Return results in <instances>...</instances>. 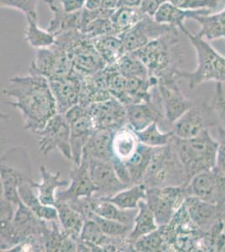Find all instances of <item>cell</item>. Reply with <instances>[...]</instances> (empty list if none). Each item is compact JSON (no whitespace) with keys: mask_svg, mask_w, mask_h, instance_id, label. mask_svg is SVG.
<instances>
[{"mask_svg":"<svg viewBox=\"0 0 225 252\" xmlns=\"http://www.w3.org/2000/svg\"><path fill=\"white\" fill-rule=\"evenodd\" d=\"M3 93L14 99L9 104L20 112L24 119V129L34 135L58 114L57 101L48 78L42 75L29 72L27 76L9 78Z\"/></svg>","mask_w":225,"mask_h":252,"instance_id":"obj_1","label":"cell"},{"mask_svg":"<svg viewBox=\"0 0 225 252\" xmlns=\"http://www.w3.org/2000/svg\"><path fill=\"white\" fill-rule=\"evenodd\" d=\"M133 53L146 65L150 76L157 78L158 82L167 79L179 80L184 58L180 46L178 30L152 40Z\"/></svg>","mask_w":225,"mask_h":252,"instance_id":"obj_2","label":"cell"},{"mask_svg":"<svg viewBox=\"0 0 225 252\" xmlns=\"http://www.w3.org/2000/svg\"><path fill=\"white\" fill-rule=\"evenodd\" d=\"M171 144L185 170L188 181L195 175L210 171L216 166L219 143L208 129L190 139H181L174 135Z\"/></svg>","mask_w":225,"mask_h":252,"instance_id":"obj_3","label":"cell"},{"mask_svg":"<svg viewBox=\"0 0 225 252\" xmlns=\"http://www.w3.org/2000/svg\"><path fill=\"white\" fill-rule=\"evenodd\" d=\"M183 34L190 40L197 55V68L193 72L181 71L179 78L188 82V88L193 89L207 82L225 83V57L209 44L208 40L192 33L188 29Z\"/></svg>","mask_w":225,"mask_h":252,"instance_id":"obj_4","label":"cell"},{"mask_svg":"<svg viewBox=\"0 0 225 252\" xmlns=\"http://www.w3.org/2000/svg\"><path fill=\"white\" fill-rule=\"evenodd\" d=\"M188 183L185 170L171 142L153 148L142 184L146 188H164L188 185Z\"/></svg>","mask_w":225,"mask_h":252,"instance_id":"obj_5","label":"cell"},{"mask_svg":"<svg viewBox=\"0 0 225 252\" xmlns=\"http://www.w3.org/2000/svg\"><path fill=\"white\" fill-rule=\"evenodd\" d=\"M32 160L23 146H14L1 156V198L19 205V187L32 178Z\"/></svg>","mask_w":225,"mask_h":252,"instance_id":"obj_6","label":"cell"},{"mask_svg":"<svg viewBox=\"0 0 225 252\" xmlns=\"http://www.w3.org/2000/svg\"><path fill=\"white\" fill-rule=\"evenodd\" d=\"M57 41L66 47L73 69L80 74H94L107 66L95 48L92 39L78 31L58 34Z\"/></svg>","mask_w":225,"mask_h":252,"instance_id":"obj_7","label":"cell"},{"mask_svg":"<svg viewBox=\"0 0 225 252\" xmlns=\"http://www.w3.org/2000/svg\"><path fill=\"white\" fill-rule=\"evenodd\" d=\"M46 222L38 218L32 209L20 202L13 220L1 222V252H9L33 235H42Z\"/></svg>","mask_w":225,"mask_h":252,"instance_id":"obj_8","label":"cell"},{"mask_svg":"<svg viewBox=\"0 0 225 252\" xmlns=\"http://www.w3.org/2000/svg\"><path fill=\"white\" fill-rule=\"evenodd\" d=\"M187 185L164 188H146L148 206L155 215L158 226L170 223L188 197Z\"/></svg>","mask_w":225,"mask_h":252,"instance_id":"obj_9","label":"cell"},{"mask_svg":"<svg viewBox=\"0 0 225 252\" xmlns=\"http://www.w3.org/2000/svg\"><path fill=\"white\" fill-rule=\"evenodd\" d=\"M219 126L216 114L211 102L203 100L194 103L191 109L172 125L174 135L181 139H190L213 126Z\"/></svg>","mask_w":225,"mask_h":252,"instance_id":"obj_10","label":"cell"},{"mask_svg":"<svg viewBox=\"0 0 225 252\" xmlns=\"http://www.w3.org/2000/svg\"><path fill=\"white\" fill-rule=\"evenodd\" d=\"M72 70L73 66L66 47L56 40V43L51 47L36 50L35 58L29 72L52 79L68 75Z\"/></svg>","mask_w":225,"mask_h":252,"instance_id":"obj_11","label":"cell"},{"mask_svg":"<svg viewBox=\"0 0 225 252\" xmlns=\"http://www.w3.org/2000/svg\"><path fill=\"white\" fill-rule=\"evenodd\" d=\"M39 137L40 152L44 157L58 151L66 160H71L70 125L64 115L57 114L36 134Z\"/></svg>","mask_w":225,"mask_h":252,"instance_id":"obj_12","label":"cell"},{"mask_svg":"<svg viewBox=\"0 0 225 252\" xmlns=\"http://www.w3.org/2000/svg\"><path fill=\"white\" fill-rule=\"evenodd\" d=\"M176 28L160 24L154 17L145 15L131 29L120 34L126 53L134 52L146 46L152 40L168 34Z\"/></svg>","mask_w":225,"mask_h":252,"instance_id":"obj_13","label":"cell"},{"mask_svg":"<svg viewBox=\"0 0 225 252\" xmlns=\"http://www.w3.org/2000/svg\"><path fill=\"white\" fill-rule=\"evenodd\" d=\"M157 89L162 103L165 120L171 126L195 103L182 92L178 85V79L159 81Z\"/></svg>","mask_w":225,"mask_h":252,"instance_id":"obj_14","label":"cell"},{"mask_svg":"<svg viewBox=\"0 0 225 252\" xmlns=\"http://www.w3.org/2000/svg\"><path fill=\"white\" fill-rule=\"evenodd\" d=\"M88 111L96 129L115 131L128 125L126 105L114 97L93 103L88 107Z\"/></svg>","mask_w":225,"mask_h":252,"instance_id":"obj_15","label":"cell"},{"mask_svg":"<svg viewBox=\"0 0 225 252\" xmlns=\"http://www.w3.org/2000/svg\"><path fill=\"white\" fill-rule=\"evenodd\" d=\"M86 160L89 163L92 180L97 188V192L94 195V197L110 198L124 189L130 187L120 180L110 160L99 159Z\"/></svg>","mask_w":225,"mask_h":252,"instance_id":"obj_16","label":"cell"},{"mask_svg":"<svg viewBox=\"0 0 225 252\" xmlns=\"http://www.w3.org/2000/svg\"><path fill=\"white\" fill-rule=\"evenodd\" d=\"M68 188L57 192V201L72 203L84 198H91L97 192V188L92 180L88 161L82 160L78 166L72 165L70 172Z\"/></svg>","mask_w":225,"mask_h":252,"instance_id":"obj_17","label":"cell"},{"mask_svg":"<svg viewBox=\"0 0 225 252\" xmlns=\"http://www.w3.org/2000/svg\"><path fill=\"white\" fill-rule=\"evenodd\" d=\"M82 78L83 75L73 69L68 75L48 79L57 101L58 114L64 115L71 107L79 103Z\"/></svg>","mask_w":225,"mask_h":252,"instance_id":"obj_18","label":"cell"},{"mask_svg":"<svg viewBox=\"0 0 225 252\" xmlns=\"http://www.w3.org/2000/svg\"><path fill=\"white\" fill-rule=\"evenodd\" d=\"M127 122L135 131L146 129L155 122L161 123L165 120L162 103L160 97L157 87L151 101L126 105Z\"/></svg>","mask_w":225,"mask_h":252,"instance_id":"obj_19","label":"cell"},{"mask_svg":"<svg viewBox=\"0 0 225 252\" xmlns=\"http://www.w3.org/2000/svg\"><path fill=\"white\" fill-rule=\"evenodd\" d=\"M192 220L203 232L220 220H225V206L189 196L184 203Z\"/></svg>","mask_w":225,"mask_h":252,"instance_id":"obj_20","label":"cell"},{"mask_svg":"<svg viewBox=\"0 0 225 252\" xmlns=\"http://www.w3.org/2000/svg\"><path fill=\"white\" fill-rule=\"evenodd\" d=\"M72 165L78 166L82 162L83 150L94 131L96 130L89 111L87 114L69 124Z\"/></svg>","mask_w":225,"mask_h":252,"instance_id":"obj_21","label":"cell"},{"mask_svg":"<svg viewBox=\"0 0 225 252\" xmlns=\"http://www.w3.org/2000/svg\"><path fill=\"white\" fill-rule=\"evenodd\" d=\"M103 70L94 74L83 75L79 102L81 105L88 108L93 103L103 102L112 97Z\"/></svg>","mask_w":225,"mask_h":252,"instance_id":"obj_22","label":"cell"},{"mask_svg":"<svg viewBox=\"0 0 225 252\" xmlns=\"http://www.w3.org/2000/svg\"><path fill=\"white\" fill-rule=\"evenodd\" d=\"M40 183L32 179L31 184L37 191L38 198L43 204L56 206L57 189L68 187L70 180L61 179L60 172L53 173L45 166H40Z\"/></svg>","mask_w":225,"mask_h":252,"instance_id":"obj_23","label":"cell"},{"mask_svg":"<svg viewBox=\"0 0 225 252\" xmlns=\"http://www.w3.org/2000/svg\"><path fill=\"white\" fill-rule=\"evenodd\" d=\"M212 10L209 9H200V10H186L180 9L170 2H166L160 7L155 14L154 19L157 22L165 26H171L173 28L180 30L181 32H185L187 28L184 22L187 19H193L200 15H210Z\"/></svg>","mask_w":225,"mask_h":252,"instance_id":"obj_24","label":"cell"},{"mask_svg":"<svg viewBox=\"0 0 225 252\" xmlns=\"http://www.w3.org/2000/svg\"><path fill=\"white\" fill-rule=\"evenodd\" d=\"M140 144L136 132L129 125L114 132L111 143V161L119 160L126 163L134 155Z\"/></svg>","mask_w":225,"mask_h":252,"instance_id":"obj_25","label":"cell"},{"mask_svg":"<svg viewBox=\"0 0 225 252\" xmlns=\"http://www.w3.org/2000/svg\"><path fill=\"white\" fill-rule=\"evenodd\" d=\"M58 221H47L43 229L42 240L45 252H77V242L70 237Z\"/></svg>","mask_w":225,"mask_h":252,"instance_id":"obj_26","label":"cell"},{"mask_svg":"<svg viewBox=\"0 0 225 252\" xmlns=\"http://www.w3.org/2000/svg\"><path fill=\"white\" fill-rule=\"evenodd\" d=\"M89 204L92 211L98 216L126 223L133 229L138 209H120L116 204L105 198H97L94 196L89 198Z\"/></svg>","mask_w":225,"mask_h":252,"instance_id":"obj_27","label":"cell"},{"mask_svg":"<svg viewBox=\"0 0 225 252\" xmlns=\"http://www.w3.org/2000/svg\"><path fill=\"white\" fill-rule=\"evenodd\" d=\"M114 132L111 129H96L83 150L82 160L99 159L111 161Z\"/></svg>","mask_w":225,"mask_h":252,"instance_id":"obj_28","label":"cell"},{"mask_svg":"<svg viewBox=\"0 0 225 252\" xmlns=\"http://www.w3.org/2000/svg\"><path fill=\"white\" fill-rule=\"evenodd\" d=\"M31 180L24 183L19 187V194L21 201L26 206L32 209V212L38 218L46 221L59 220L56 206L45 205L40 202L37 193L35 192L36 190L31 184Z\"/></svg>","mask_w":225,"mask_h":252,"instance_id":"obj_29","label":"cell"},{"mask_svg":"<svg viewBox=\"0 0 225 252\" xmlns=\"http://www.w3.org/2000/svg\"><path fill=\"white\" fill-rule=\"evenodd\" d=\"M56 208L63 230L77 242L85 223V217L67 202L57 201Z\"/></svg>","mask_w":225,"mask_h":252,"instance_id":"obj_30","label":"cell"},{"mask_svg":"<svg viewBox=\"0 0 225 252\" xmlns=\"http://www.w3.org/2000/svg\"><path fill=\"white\" fill-rule=\"evenodd\" d=\"M188 197L193 196L202 200L215 203L216 175L214 169L200 172L195 175L186 186Z\"/></svg>","mask_w":225,"mask_h":252,"instance_id":"obj_31","label":"cell"},{"mask_svg":"<svg viewBox=\"0 0 225 252\" xmlns=\"http://www.w3.org/2000/svg\"><path fill=\"white\" fill-rule=\"evenodd\" d=\"M92 40L106 66L115 65L126 53L122 40L118 35L108 34L94 38Z\"/></svg>","mask_w":225,"mask_h":252,"instance_id":"obj_32","label":"cell"},{"mask_svg":"<svg viewBox=\"0 0 225 252\" xmlns=\"http://www.w3.org/2000/svg\"><path fill=\"white\" fill-rule=\"evenodd\" d=\"M200 25V31L197 35L207 40L217 39L225 40V6L221 11L214 15H200L193 19Z\"/></svg>","mask_w":225,"mask_h":252,"instance_id":"obj_33","label":"cell"},{"mask_svg":"<svg viewBox=\"0 0 225 252\" xmlns=\"http://www.w3.org/2000/svg\"><path fill=\"white\" fill-rule=\"evenodd\" d=\"M158 227L154 214L146 199H142L138 204V212L134 218V227L129 235V240L134 243L140 237L156 230Z\"/></svg>","mask_w":225,"mask_h":252,"instance_id":"obj_34","label":"cell"},{"mask_svg":"<svg viewBox=\"0 0 225 252\" xmlns=\"http://www.w3.org/2000/svg\"><path fill=\"white\" fill-rule=\"evenodd\" d=\"M153 147L139 144L134 155L126 161V166L131 178L132 184H141L151 161Z\"/></svg>","mask_w":225,"mask_h":252,"instance_id":"obj_35","label":"cell"},{"mask_svg":"<svg viewBox=\"0 0 225 252\" xmlns=\"http://www.w3.org/2000/svg\"><path fill=\"white\" fill-rule=\"evenodd\" d=\"M26 18V30L25 40L29 46L34 49L48 48L56 43L57 36L48 30H44L38 23V17Z\"/></svg>","mask_w":225,"mask_h":252,"instance_id":"obj_36","label":"cell"},{"mask_svg":"<svg viewBox=\"0 0 225 252\" xmlns=\"http://www.w3.org/2000/svg\"><path fill=\"white\" fill-rule=\"evenodd\" d=\"M134 252H171L165 225L159 226L154 231L138 239L134 242Z\"/></svg>","mask_w":225,"mask_h":252,"instance_id":"obj_37","label":"cell"},{"mask_svg":"<svg viewBox=\"0 0 225 252\" xmlns=\"http://www.w3.org/2000/svg\"><path fill=\"white\" fill-rule=\"evenodd\" d=\"M145 15L140 7L117 8L110 17L115 34L120 36V34L131 29Z\"/></svg>","mask_w":225,"mask_h":252,"instance_id":"obj_38","label":"cell"},{"mask_svg":"<svg viewBox=\"0 0 225 252\" xmlns=\"http://www.w3.org/2000/svg\"><path fill=\"white\" fill-rule=\"evenodd\" d=\"M146 198V187L144 184H134L105 199L116 204L122 209H137L140 200Z\"/></svg>","mask_w":225,"mask_h":252,"instance_id":"obj_39","label":"cell"},{"mask_svg":"<svg viewBox=\"0 0 225 252\" xmlns=\"http://www.w3.org/2000/svg\"><path fill=\"white\" fill-rule=\"evenodd\" d=\"M199 248L200 252L225 251V220H220L208 231L203 232Z\"/></svg>","mask_w":225,"mask_h":252,"instance_id":"obj_40","label":"cell"},{"mask_svg":"<svg viewBox=\"0 0 225 252\" xmlns=\"http://www.w3.org/2000/svg\"><path fill=\"white\" fill-rule=\"evenodd\" d=\"M115 66L118 70L127 78H151L148 69L142 61L133 52H127L120 58Z\"/></svg>","mask_w":225,"mask_h":252,"instance_id":"obj_41","label":"cell"},{"mask_svg":"<svg viewBox=\"0 0 225 252\" xmlns=\"http://www.w3.org/2000/svg\"><path fill=\"white\" fill-rule=\"evenodd\" d=\"M103 71L105 73L108 91L112 97L117 98L118 100L125 105L127 96L128 78L118 70L117 66L115 65L107 66Z\"/></svg>","mask_w":225,"mask_h":252,"instance_id":"obj_42","label":"cell"},{"mask_svg":"<svg viewBox=\"0 0 225 252\" xmlns=\"http://www.w3.org/2000/svg\"><path fill=\"white\" fill-rule=\"evenodd\" d=\"M136 132V135L140 143L150 147H161L171 143L174 136V131L171 129L168 132L161 131L159 123L155 122L146 127V129Z\"/></svg>","mask_w":225,"mask_h":252,"instance_id":"obj_43","label":"cell"},{"mask_svg":"<svg viewBox=\"0 0 225 252\" xmlns=\"http://www.w3.org/2000/svg\"><path fill=\"white\" fill-rule=\"evenodd\" d=\"M82 34H85L86 36L90 39L108 34L116 35L110 18H98L93 20L91 23H89L85 29L83 30Z\"/></svg>","mask_w":225,"mask_h":252,"instance_id":"obj_44","label":"cell"},{"mask_svg":"<svg viewBox=\"0 0 225 252\" xmlns=\"http://www.w3.org/2000/svg\"><path fill=\"white\" fill-rule=\"evenodd\" d=\"M2 8H9L21 12L26 17H38L39 0H0Z\"/></svg>","mask_w":225,"mask_h":252,"instance_id":"obj_45","label":"cell"},{"mask_svg":"<svg viewBox=\"0 0 225 252\" xmlns=\"http://www.w3.org/2000/svg\"><path fill=\"white\" fill-rule=\"evenodd\" d=\"M224 0H169L170 3L180 9L186 10L209 9L214 10L221 4Z\"/></svg>","mask_w":225,"mask_h":252,"instance_id":"obj_46","label":"cell"},{"mask_svg":"<svg viewBox=\"0 0 225 252\" xmlns=\"http://www.w3.org/2000/svg\"><path fill=\"white\" fill-rule=\"evenodd\" d=\"M211 103L216 114L219 126H222L225 129V94L223 83H216Z\"/></svg>","mask_w":225,"mask_h":252,"instance_id":"obj_47","label":"cell"},{"mask_svg":"<svg viewBox=\"0 0 225 252\" xmlns=\"http://www.w3.org/2000/svg\"><path fill=\"white\" fill-rule=\"evenodd\" d=\"M218 128V153H217V162L215 168L220 172L225 173V129L221 126H217Z\"/></svg>","mask_w":225,"mask_h":252,"instance_id":"obj_48","label":"cell"},{"mask_svg":"<svg viewBox=\"0 0 225 252\" xmlns=\"http://www.w3.org/2000/svg\"><path fill=\"white\" fill-rule=\"evenodd\" d=\"M216 175V190H215V203L225 206V173L214 168Z\"/></svg>","mask_w":225,"mask_h":252,"instance_id":"obj_49","label":"cell"},{"mask_svg":"<svg viewBox=\"0 0 225 252\" xmlns=\"http://www.w3.org/2000/svg\"><path fill=\"white\" fill-rule=\"evenodd\" d=\"M166 2H169V0H142L140 8L145 15L154 17L160 7Z\"/></svg>","mask_w":225,"mask_h":252,"instance_id":"obj_50","label":"cell"},{"mask_svg":"<svg viewBox=\"0 0 225 252\" xmlns=\"http://www.w3.org/2000/svg\"><path fill=\"white\" fill-rule=\"evenodd\" d=\"M86 0H63L62 6L66 13H77L85 9Z\"/></svg>","mask_w":225,"mask_h":252,"instance_id":"obj_51","label":"cell"},{"mask_svg":"<svg viewBox=\"0 0 225 252\" xmlns=\"http://www.w3.org/2000/svg\"><path fill=\"white\" fill-rule=\"evenodd\" d=\"M142 0H119L118 8L120 7H129V8H137L140 7Z\"/></svg>","mask_w":225,"mask_h":252,"instance_id":"obj_52","label":"cell"},{"mask_svg":"<svg viewBox=\"0 0 225 252\" xmlns=\"http://www.w3.org/2000/svg\"><path fill=\"white\" fill-rule=\"evenodd\" d=\"M103 0H86L85 9L89 10H95L99 9L102 6Z\"/></svg>","mask_w":225,"mask_h":252,"instance_id":"obj_53","label":"cell"},{"mask_svg":"<svg viewBox=\"0 0 225 252\" xmlns=\"http://www.w3.org/2000/svg\"><path fill=\"white\" fill-rule=\"evenodd\" d=\"M119 0H103L101 8L108 10H115L118 8Z\"/></svg>","mask_w":225,"mask_h":252,"instance_id":"obj_54","label":"cell"},{"mask_svg":"<svg viewBox=\"0 0 225 252\" xmlns=\"http://www.w3.org/2000/svg\"><path fill=\"white\" fill-rule=\"evenodd\" d=\"M57 1H60V2H62V1H63V0H57Z\"/></svg>","mask_w":225,"mask_h":252,"instance_id":"obj_55","label":"cell"}]
</instances>
